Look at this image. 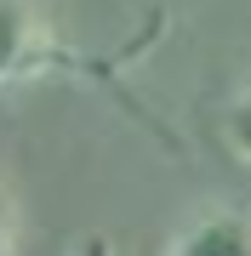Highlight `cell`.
Here are the masks:
<instances>
[{"label":"cell","mask_w":251,"mask_h":256,"mask_svg":"<svg viewBox=\"0 0 251 256\" xmlns=\"http://www.w3.org/2000/svg\"><path fill=\"white\" fill-rule=\"evenodd\" d=\"M223 137L234 142V154H240V160H251V97H240V102L223 114Z\"/></svg>","instance_id":"3957f363"},{"label":"cell","mask_w":251,"mask_h":256,"mask_svg":"<svg viewBox=\"0 0 251 256\" xmlns=\"http://www.w3.org/2000/svg\"><path fill=\"white\" fill-rule=\"evenodd\" d=\"M63 68H86V57H75L57 40V28L40 18L35 0H0V92Z\"/></svg>","instance_id":"6da1fadb"},{"label":"cell","mask_w":251,"mask_h":256,"mask_svg":"<svg viewBox=\"0 0 251 256\" xmlns=\"http://www.w3.org/2000/svg\"><path fill=\"white\" fill-rule=\"evenodd\" d=\"M80 256H114V250L103 245V239H86V250H80Z\"/></svg>","instance_id":"5b68a950"},{"label":"cell","mask_w":251,"mask_h":256,"mask_svg":"<svg viewBox=\"0 0 251 256\" xmlns=\"http://www.w3.org/2000/svg\"><path fill=\"white\" fill-rule=\"evenodd\" d=\"M166 256H251V216L245 210H205L166 245Z\"/></svg>","instance_id":"7a4b0ae2"},{"label":"cell","mask_w":251,"mask_h":256,"mask_svg":"<svg viewBox=\"0 0 251 256\" xmlns=\"http://www.w3.org/2000/svg\"><path fill=\"white\" fill-rule=\"evenodd\" d=\"M12 234H18V222H12V205L0 194V256H12Z\"/></svg>","instance_id":"277c9868"}]
</instances>
